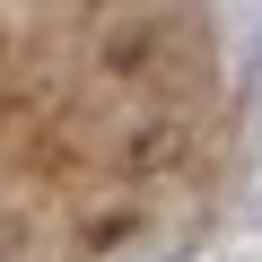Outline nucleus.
Masks as SVG:
<instances>
[]
</instances>
